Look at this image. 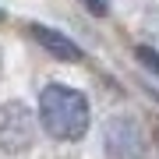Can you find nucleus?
Segmentation results:
<instances>
[{"label":"nucleus","mask_w":159,"mask_h":159,"mask_svg":"<svg viewBox=\"0 0 159 159\" xmlns=\"http://www.w3.org/2000/svg\"><path fill=\"white\" fill-rule=\"evenodd\" d=\"M39 124L57 142H78L89 131V99L78 89L46 85L39 92Z\"/></svg>","instance_id":"nucleus-1"},{"label":"nucleus","mask_w":159,"mask_h":159,"mask_svg":"<svg viewBox=\"0 0 159 159\" xmlns=\"http://www.w3.org/2000/svg\"><path fill=\"white\" fill-rule=\"evenodd\" d=\"M35 142V113L25 102H0V148L4 152H25Z\"/></svg>","instance_id":"nucleus-2"},{"label":"nucleus","mask_w":159,"mask_h":159,"mask_svg":"<svg viewBox=\"0 0 159 159\" xmlns=\"http://www.w3.org/2000/svg\"><path fill=\"white\" fill-rule=\"evenodd\" d=\"M102 145H106L110 159H142L145 156V138L142 127L131 117H113L106 124V134H102Z\"/></svg>","instance_id":"nucleus-3"},{"label":"nucleus","mask_w":159,"mask_h":159,"mask_svg":"<svg viewBox=\"0 0 159 159\" xmlns=\"http://www.w3.org/2000/svg\"><path fill=\"white\" fill-rule=\"evenodd\" d=\"M29 35L35 43L43 46L46 53H53V57L57 60H67V64H78L81 57H85V53L78 50V46H74L67 35L64 32H57V29H50V25H29Z\"/></svg>","instance_id":"nucleus-4"},{"label":"nucleus","mask_w":159,"mask_h":159,"mask_svg":"<svg viewBox=\"0 0 159 159\" xmlns=\"http://www.w3.org/2000/svg\"><path fill=\"white\" fill-rule=\"evenodd\" d=\"M138 60H142L145 67H152V71L159 74V53H156V50H148V46H138Z\"/></svg>","instance_id":"nucleus-5"},{"label":"nucleus","mask_w":159,"mask_h":159,"mask_svg":"<svg viewBox=\"0 0 159 159\" xmlns=\"http://www.w3.org/2000/svg\"><path fill=\"white\" fill-rule=\"evenodd\" d=\"M81 4H85L96 18H102V14H106V0H81Z\"/></svg>","instance_id":"nucleus-6"}]
</instances>
